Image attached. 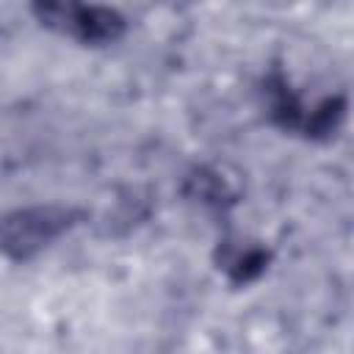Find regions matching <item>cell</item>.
<instances>
[{
    "instance_id": "6da1fadb",
    "label": "cell",
    "mask_w": 354,
    "mask_h": 354,
    "mask_svg": "<svg viewBox=\"0 0 354 354\" xmlns=\"http://www.w3.org/2000/svg\"><path fill=\"white\" fill-rule=\"evenodd\" d=\"M77 213L61 205H36L0 218V252L11 260H28L50 246L75 224Z\"/></svg>"
},
{
    "instance_id": "7a4b0ae2",
    "label": "cell",
    "mask_w": 354,
    "mask_h": 354,
    "mask_svg": "<svg viewBox=\"0 0 354 354\" xmlns=\"http://www.w3.org/2000/svg\"><path fill=\"white\" fill-rule=\"evenodd\" d=\"M36 14L47 28L64 30V33H75L80 30V22L86 17V3L83 0H36Z\"/></svg>"
}]
</instances>
